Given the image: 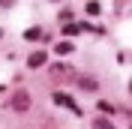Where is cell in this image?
<instances>
[{
	"mask_svg": "<svg viewBox=\"0 0 132 129\" xmlns=\"http://www.w3.org/2000/svg\"><path fill=\"white\" fill-rule=\"evenodd\" d=\"M12 108H15V111H27V108H30V93H27V90H18L15 96H12Z\"/></svg>",
	"mask_w": 132,
	"mask_h": 129,
	"instance_id": "obj_1",
	"label": "cell"
},
{
	"mask_svg": "<svg viewBox=\"0 0 132 129\" xmlns=\"http://www.w3.org/2000/svg\"><path fill=\"white\" fill-rule=\"evenodd\" d=\"M54 51H57V54H69V51H75V48H72V42H60Z\"/></svg>",
	"mask_w": 132,
	"mask_h": 129,
	"instance_id": "obj_7",
	"label": "cell"
},
{
	"mask_svg": "<svg viewBox=\"0 0 132 129\" xmlns=\"http://www.w3.org/2000/svg\"><path fill=\"white\" fill-rule=\"evenodd\" d=\"M78 84H81L84 90H96V81L93 78H78Z\"/></svg>",
	"mask_w": 132,
	"mask_h": 129,
	"instance_id": "obj_8",
	"label": "cell"
},
{
	"mask_svg": "<svg viewBox=\"0 0 132 129\" xmlns=\"http://www.w3.org/2000/svg\"><path fill=\"white\" fill-rule=\"evenodd\" d=\"M87 15H99V3H96V0L87 3Z\"/></svg>",
	"mask_w": 132,
	"mask_h": 129,
	"instance_id": "obj_10",
	"label": "cell"
},
{
	"mask_svg": "<svg viewBox=\"0 0 132 129\" xmlns=\"http://www.w3.org/2000/svg\"><path fill=\"white\" fill-rule=\"evenodd\" d=\"M39 36H42V30H39V27H30V30L24 33V39H39Z\"/></svg>",
	"mask_w": 132,
	"mask_h": 129,
	"instance_id": "obj_9",
	"label": "cell"
},
{
	"mask_svg": "<svg viewBox=\"0 0 132 129\" xmlns=\"http://www.w3.org/2000/svg\"><path fill=\"white\" fill-rule=\"evenodd\" d=\"M72 75H75V72L69 69V66H60V63L51 66V78H57V81H66V78H72Z\"/></svg>",
	"mask_w": 132,
	"mask_h": 129,
	"instance_id": "obj_2",
	"label": "cell"
},
{
	"mask_svg": "<svg viewBox=\"0 0 132 129\" xmlns=\"http://www.w3.org/2000/svg\"><path fill=\"white\" fill-rule=\"evenodd\" d=\"M78 33H81L78 24H66V27H63V36H78Z\"/></svg>",
	"mask_w": 132,
	"mask_h": 129,
	"instance_id": "obj_5",
	"label": "cell"
},
{
	"mask_svg": "<svg viewBox=\"0 0 132 129\" xmlns=\"http://www.w3.org/2000/svg\"><path fill=\"white\" fill-rule=\"evenodd\" d=\"M45 60H48V54H45V51H33V54L27 57V66H30V69H39Z\"/></svg>",
	"mask_w": 132,
	"mask_h": 129,
	"instance_id": "obj_3",
	"label": "cell"
},
{
	"mask_svg": "<svg viewBox=\"0 0 132 129\" xmlns=\"http://www.w3.org/2000/svg\"><path fill=\"white\" fill-rule=\"evenodd\" d=\"M93 129H114V126H111V120H105V117H96Z\"/></svg>",
	"mask_w": 132,
	"mask_h": 129,
	"instance_id": "obj_6",
	"label": "cell"
},
{
	"mask_svg": "<svg viewBox=\"0 0 132 129\" xmlns=\"http://www.w3.org/2000/svg\"><path fill=\"white\" fill-rule=\"evenodd\" d=\"M51 99H54V105H63V108H72V111L78 114V108H75V105H72V99L66 96V93H54V96H51Z\"/></svg>",
	"mask_w": 132,
	"mask_h": 129,
	"instance_id": "obj_4",
	"label": "cell"
}]
</instances>
